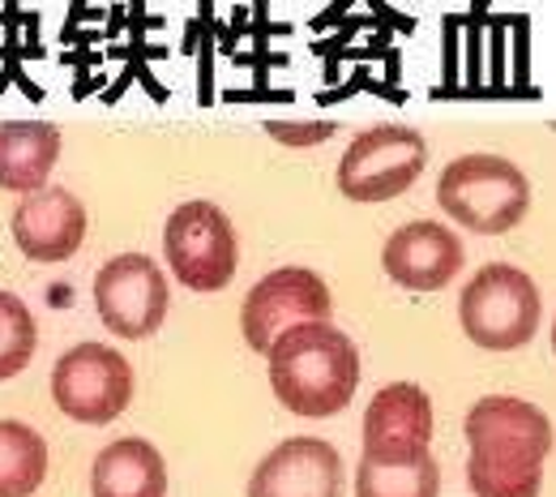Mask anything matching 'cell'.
I'll return each mask as SVG.
<instances>
[{
  "label": "cell",
  "instance_id": "cell-17",
  "mask_svg": "<svg viewBox=\"0 0 556 497\" xmlns=\"http://www.w3.org/2000/svg\"><path fill=\"white\" fill-rule=\"evenodd\" d=\"M48 476V442L26 421H0V497H30Z\"/></svg>",
  "mask_w": 556,
  "mask_h": 497
},
{
  "label": "cell",
  "instance_id": "cell-15",
  "mask_svg": "<svg viewBox=\"0 0 556 497\" xmlns=\"http://www.w3.org/2000/svg\"><path fill=\"white\" fill-rule=\"evenodd\" d=\"M90 497H167V463L146 437H121L94 455Z\"/></svg>",
  "mask_w": 556,
  "mask_h": 497
},
{
  "label": "cell",
  "instance_id": "cell-14",
  "mask_svg": "<svg viewBox=\"0 0 556 497\" xmlns=\"http://www.w3.org/2000/svg\"><path fill=\"white\" fill-rule=\"evenodd\" d=\"M61 159V129L48 121H4L0 125V189L39 194Z\"/></svg>",
  "mask_w": 556,
  "mask_h": 497
},
{
  "label": "cell",
  "instance_id": "cell-12",
  "mask_svg": "<svg viewBox=\"0 0 556 497\" xmlns=\"http://www.w3.org/2000/svg\"><path fill=\"white\" fill-rule=\"evenodd\" d=\"M9 227H13V245L30 262H65L86 240V207L73 198V189L48 185L17 202Z\"/></svg>",
  "mask_w": 556,
  "mask_h": 497
},
{
  "label": "cell",
  "instance_id": "cell-9",
  "mask_svg": "<svg viewBox=\"0 0 556 497\" xmlns=\"http://www.w3.org/2000/svg\"><path fill=\"white\" fill-rule=\"evenodd\" d=\"M467 446L471 459L484 463H544L553 450V421L514 395H488L467 412Z\"/></svg>",
  "mask_w": 556,
  "mask_h": 497
},
{
  "label": "cell",
  "instance_id": "cell-2",
  "mask_svg": "<svg viewBox=\"0 0 556 497\" xmlns=\"http://www.w3.org/2000/svg\"><path fill=\"white\" fill-rule=\"evenodd\" d=\"M437 207L480 236H505L531 211V181L501 154H463L441 172Z\"/></svg>",
  "mask_w": 556,
  "mask_h": 497
},
{
  "label": "cell",
  "instance_id": "cell-4",
  "mask_svg": "<svg viewBox=\"0 0 556 497\" xmlns=\"http://www.w3.org/2000/svg\"><path fill=\"white\" fill-rule=\"evenodd\" d=\"M163 258L176 284H185L189 291H223L240 262L236 227L214 202H185L167 214Z\"/></svg>",
  "mask_w": 556,
  "mask_h": 497
},
{
  "label": "cell",
  "instance_id": "cell-16",
  "mask_svg": "<svg viewBox=\"0 0 556 497\" xmlns=\"http://www.w3.org/2000/svg\"><path fill=\"white\" fill-rule=\"evenodd\" d=\"M441 468L428 446L364 450L355 468V497H437Z\"/></svg>",
  "mask_w": 556,
  "mask_h": 497
},
{
  "label": "cell",
  "instance_id": "cell-19",
  "mask_svg": "<svg viewBox=\"0 0 556 497\" xmlns=\"http://www.w3.org/2000/svg\"><path fill=\"white\" fill-rule=\"evenodd\" d=\"M467 485L476 497H540L544 463H484L467 459Z\"/></svg>",
  "mask_w": 556,
  "mask_h": 497
},
{
  "label": "cell",
  "instance_id": "cell-3",
  "mask_svg": "<svg viewBox=\"0 0 556 497\" xmlns=\"http://www.w3.org/2000/svg\"><path fill=\"white\" fill-rule=\"evenodd\" d=\"M540 287L527 271L492 262L471 275L458 296V322L467 339L484 352H514L535 339L540 331Z\"/></svg>",
  "mask_w": 556,
  "mask_h": 497
},
{
  "label": "cell",
  "instance_id": "cell-11",
  "mask_svg": "<svg viewBox=\"0 0 556 497\" xmlns=\"http://www.w3.org/2000/svg\"><path fill=\"white\" fill-rule=\"evenodd\" d=\"M386 275L407 291H441L463 271V240L445 223H403L381 249Z\"/></svg>",
  "mask_w": 556,
  "mask_h": 497
},
{
  "label": "cell",
  "instance_id": "cell-7",
  "mask_svg": "<svg viewBox=\"0 0 556 497\" xmlns=\"http://www.w3.org/2000/svg\"><path fill=\"white\" fill-rule=\"evenodd\" d=\"M330 313H334V296L321 275L304 266H282V271H270L266 279H257L253 291L244 296L240 331L253 352H270L278 335H287L291 326L330 322Z\"/></svg>",
  "mask_w": 556,
  "mask_h": 497
},
{
  "label": "cell",
  "instance_id": "cell-18",
  "mask_svg": "<svg viewBox=\"0 0 556 497\" xmlns=\"http://www.w3.org/2000/svg\"><path fill=\"white\" fill-rule=\"evenodd\" d=\"M39 344V326L30 318V309L13 296V291H0V382L17 377Z\"/></svg>",
  "mask_w": 556,
  "mask_h": 497
},
{
  "label": "cell",
  "instance_id": "cell-8",
  "mask_svg": "<svg viewBox=\"0 0 556 497\" xmlns=\"http://www.w3.org/2000/svg\"><path fill=\"white\" fill-rule=\"evenodd\" d=\"M172 291L146 253H121L94 275V309L116 339H150L167 318Z\"/></svg>",
  "mask_w": 556,
  "mask_h": 497
},
{
  "label": "cell",
  "instance_id": "cell-6",
  "mask_svg": "<svg viewBox=\"0 0 556 497\" xmlns=\"http://www.w3.org/2000/svg\"><path fill=\"white\" fill-rule=\"evenodd\" d=\"M52 395L77 425H112L134 399V364L103 344H77L52 369Z\"/></svg>",
  "mask_w": 556,
  "mask_h": 497
},
{
  "label": "cell",
  "instance_id": "cell-20",
  "mask_svg": "<svg viewBox=\"0 0 556 497\" xmlns=\"http://www.w3.org/2000/svg\"><path fill=\"white\" fill-rule=\"evenodd\" d=\"M266 134L282 146H317L334 138V125L330 121H304V125H291V121H266Z\"/></svg>",
  "mask_w": 556,
  "mask_h": 497
},
{
  "label": "cell",
  "instance_id": "cell-21",
  "mask_svg": "<svg viewBox=\"0 0 556 497\" xmlns=\"http://www.w3.org/2000/svg\"><path fill=\"white\" fill-rule=\"evenodd\" d=\"M553 352H556V322H553Z\"/></svg>",
  "mask_w": 556,
  "mask_h": 497
},
{
  "label": "cell",
  "instance_id": "cell-13",
  "mask_svg": "<svg viewBox=\"0 0 556 497\" xmlns=\"http://www.w3.org/2000/svg\"><path fill=\"white\" fill-rule=\"evenodd\" d=\"M432 442V399L416 382H390L364 412V450H412Z\"/></svg>",
  "mask_w": 556,
  "mask_h": 497
},
{
  "label": "cell",
  "instance_id": "cell-5",
  "mask_svg": "<svg viewBox=\"0 0 556 497\" xmlns=\"http://www.w3.org/2000/svg\"><path fill=\"white\" fill-rule=\"evenodd\" d=\"M428 167V146L407 125H377L364 129L348 154L339 159V194L351 202H390L407 194Z\"/></svg>",
  "mask_w": 556,
  "mask_h": 497
},
{
  "label": "cell",
  "instance_id": "cell-10",
  "mask_svg": "<svg viewBox=\"0 0 556 497\" xmlns=\"http://www.w3.org/2000/svg\"><path fill=\"white\" fill-rule=\"evenodd\" d=\"M343 459L321 437H287L257 463L249 497H339Z\"/></svg>",
  "mask_w": 556,
  "mask_h": 497
},
{
  "label": "cell",
  "instance_id": "cell-1",
  "mask_svg": "<svg viewBox=\"0 0 556 497\" xmlns=\"http://www.w3.org/2000/svg\"><path fill=\"white\" fill-rule=\"evenodd\" d=\"M270 360V390L278 403L295 417L326 421L348 412L351 395L359 386V352L348 331L330 322H300L278 335Z\"/></svg>",
  "mask_w": 556,
  "mask_h": 497
}]
</instances>
